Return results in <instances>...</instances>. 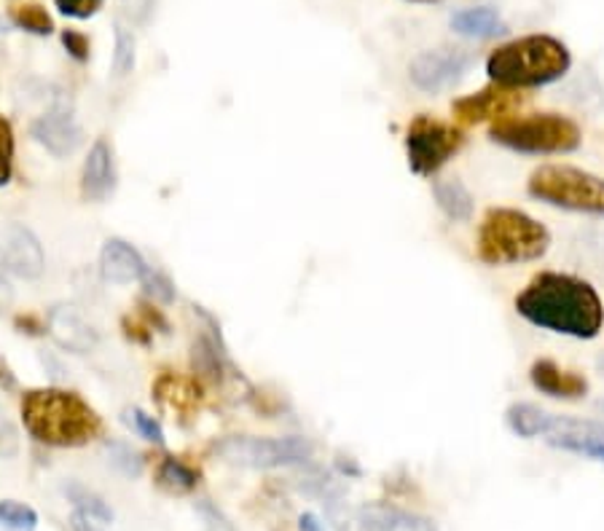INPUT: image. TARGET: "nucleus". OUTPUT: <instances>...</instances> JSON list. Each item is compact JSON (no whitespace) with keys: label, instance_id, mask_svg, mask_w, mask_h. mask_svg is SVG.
<instances>
[{"label":"nucleus","instance_id":"nucleus-1","mask_svg":"<svg viewBox=\"0 0 604 531\" xmlns=\"http://www.w3.org/2000/svg\"><path fill=\"white\" fill-rule=\"evenodd\" d=\"M516 311L534 328L591 341L604 325V304L596 287L575 274L540 272L516 296Z\"/></svg>","mask_w":604,"mask_h":531},{"label":"nucleus","instance_id":"nucleus-2","mask_svg":"<svg viewBox=\"0 0 604 531\" xmlns=\"http://www.w3.org/2000/svg\"><path fill=\"white\" fill-rule=\"evenodd\" d=\"M572 67V54L553 35H524L502 43L487 60L491 84L506 89H538L559 81Z\"/></svg>","mask_w":604,"mask_h":531},{"label":"nucleus","instance_id":"nucleus-3","mask_svg":"<svg viewBox=\"0 0 604 531\" xmlns=\"http://www.w3.org/2000/svg\"><path fill=\"white\" fill-rule=\"evenodd\" d=\"M22 418L28 433L39 443L57 448H76L99 433V418L73 392L33 390L22 400Z\"/></svg>","mask_w":604,"mask_h":531},{"label":"nucleus","instance_id":"nucleus-4","mask_svg":"<svg viewBox=\"0 0 604 531\" xmlns=\"http://www.w3.org/2000/svg\"><path fill=\"white\" fill-rule=\"evenodd\" d=\"M551 247V231L527 212L491 208L478 226L476 253L487 266H513L543 258Z\"/></svg>","mask_w":604,"mask_h":531},{"label":"nucleus","instance_id":"nucleus-5","mask_svg":"<svg viewBox=\"0 0 604 531\" xmlns=\"http://www.w3.org/2000/svg\"><path fill=\"white\" fill-rule=\"evenodd\" d=\"M491 142L524 156H562L581 148L583 132L572 118L559 114L508 116L491 124Z\"/></svg>","mask_w":604,"mask_h":531},{"label":"nucleus","instance_id":"nucleus-6","mask_svg":"<svg viewBox=\"0 0 604 531\" xmlns=\"http://www.w3.org/2000/svg\"><path fill=\"white\" fill-rule=\"evenodd\" d=\"M527 193L566 212L604 217V178L570 164H545L532 172Z\"/></svg>","mask_w":604,"mask_h":531},{"label":"nucleus","instance_id":"nucleus-7","mask_svg":"<svg viewBox=\"0 0 604 531\" xmlns=\"http://www.w3.org/2000/svg\"><path fill=\"white\" fill-rule=\"evenodd\" d=\"M213 454L229 465L253 467V470H272V467L301 465L315 454V446L307 437H251L232 435L213 446Z\"/></svg>","mask_w":604,"mask_h":531},{"label":"nucleus","instance_id":"nucleus-8","mask_svg":"<svg viewBox=\"0 0 604 531\" xmlns=\"http://www.w3.org/2000/svg\"><path fill=\"white\" fill-rule=\"evenodd\" d=\"M465 146L463 129L452 127V124L438 121L433 116H416L409 124L406 132V153L411 172L427 178L435 174L448 159L459 153Z\"/></svg>","mask_w":604,"mask_h":531},{"label":"nucleus","instance_id":"nucleus-9","mask_svg":"<svg viewBox=\"0 0 604 531\" xmlns=\"http://www.w3.org/2000/svg\"><path fill=\"white\" fill-rule=\"evenodd\" d=\"M470 65L473 57L465 49H427V52H420L411 60L409 76L416 89L427 92V95H441V92L457 86L465 78V73L470 71Z\"/></svg>","mask_w":604,"mask_h":531},{"label":"nucleus","instance_id":"nucleus-10","mask_svg":"<svg viewBox=\"0 0 604 531\" xmlns=\"http://www.w3.org/2000/svg\"><path fill=\"white\" fill-rule=\"evenodd\" d=\"M0 266L28 283L41 279L46 272V255L39 236L22 223H9L0 231Z\"/></svg>","mask_w":604,"mask_h":531},{"label":"nucleus","instance_id":"nucleus-11","mask_svg":"<svg viewBox=\"0 0 604 531\" xmlns=\"http://www.w3.org/2000/svg\"><path fill=\"white\" fill-rule=\"evenodd\" d=\"M527 97L516 89L491 84L487 89L476 92V95L454 99L452 114L463 124H484V121H500V118L516 116L524 108Z\"/></svg>","mask_w":604,"mask_h":531},{"label":"nucleus","instance_id":"nucleus-12","mask_svg":"<svg viewBox=\"0 0 604 531\" xmlns=\"http://www.w3.org/2000/svg\"><path fill=\"white\" fill-rule=\"evenodd\" d=\"M30 135L46 148L49 153L57 156V159H65V156H73L84 142V129L76 121V116L65 108H54L49 114L39 116L30 127Z\"/></svg>","mask_w":604,"mask_h":531},{"label":"nucleus","instance_id":"nucleus-13","mask_svg":"<svg viewBox=\"0 0 604 531\" xmlns=\"http://www.w3.org/2000/svg\"><path fill=\"white\" fill-rule=\"evenodd\" d=\"M49 336L60 349L71 354H89L99 343L97 330L71 304H60L49 311Z\"/></svg>","mask_w":604,"mask_h":531},{"label":"nucleus","instance_id":"nucleus-14","mask_svg":"<svg viewBox=\"0 0 604 531\" xmlns=\"http://www.w3.org/2000/svg\"><path fill=\"white\" fill-rule=\"evenodd\" d=\"M116 189V164H114V148L108 140H95L89 148V156L84 161V172H81V193L89 202H105Z\"/></svg>","mask_w":604,"mask_h":531},{"label":"nucleus","instance_id":"nucleus-15","mask_svg":"<svg viewBox=\"0 0 604 531\" xmlns=\"http://www.w3.org/2000/svg\"><path fill=\"white\" fill-rule=\"evenodd\" d=\"M529 381L538 392L557 400H581L589 395V381L581 373L564 371L559 362L553 360H538L529 371Z\"/></svg>","mask_w":604,"mask_h":531},{"label":"nucleus","instance_id":"nucleus-16","mask_svg":"<svg viewBox=\"0 0 604 531\" xmlns=\"http://www.w3.org/2000/svg\"><path fill=\"white\" fill-rule=\"evenodd\" d=\"M99 272H103L105 283L133 285L146 277L148 266L129 242L108 240L103 245V253H99Z\"/></svg>","mask_w":604,"mask_h":531},{"label":"nucleus","instance_id":"nucleus-17","mask_svg":"<svg viewBox=\"0 0 604 531\" xmlns=\"http://www.w3.org/2000/svg\"><path fill=\"white\" fill-rule=\"evenodd\" d=\"M358 523L363 531H438L430 518L388 508V505H371V508L358 510Z\"/></svg>","mask_w":604,"mask_h":531},{"label":"nucleus","instance_id":"nucleus-18","mask_svg":"<svg viewBox=\"0 0 604 531\" xmlns=\"http://www.w3.org/2000/svg\"><path fill=\"white\" fill-rule=\"evenodd\" d=\"M452 30L454 33L465 35V39L487 41L497 39L508 30V24L502 22V17L495 9L487 6H478V9H463L452 17Z\"/></svg>","mask_w":604,"mask_h":531},{"label":"nucleus","instance_id":"nucleus-19","mask_svg":"<svg viewBox=\"0 0 604 531\" xmlns=\"http://www.w3.org/2000/svg\"><path fill=\"white\" fill-rule=\"evenodd\" d=\"M433 193L441 212H444L448 221H457V223L470 221L473 210H476V199H473V193L468 191V185H465L463 180L457 178L435 180Z\"/></svg>","mask_w":604,"mask_h":531},{"label":"nucleus","instance_id":"nucleus-20","mask_svg":"<svg viewBox=\"0 0 604 531\" xmlns=\"http://www.w3.org/2000/svg\"><path fill=\"white\" fill-rule=\"evenodd\" d=\"M157 484L170 493H191L199 484V472L178 456H165L157 472Z\"/></svg>","mask_w":604,"mask_h":531},{"label":"nucleus","instance_id":"nucleus-21","mask_svg":"<svg viewBox=\"0 0 604 531\" xmlns=\"http://www.w3.org/2000/svg\"><path fill=\"white\" fill-rule=\"evenodd\" d=\"M65 497L71 499L73 505H76V512H84V516L92 518V521H97V523L114 521V510H110V505L105 502L99 493L86 489V486L67 484L65 486Z\"/></svg>","mask_w":604,"mask_h":531},{"label":"nucleus","instance_id":"nucleus-22","mask_svg":"<svg viewBox=\"0 0 604 531\" xmlns=\"http://www.w3.org/2000/svg\"><path fill=\"white\" fill-rule=\"evenodd\" d=\"M0 527L11 531H35V527H39V512L30 508V505L3 499L0 502Z\"/></svg>","mask_w":604,"mask_h":531},{"label":"nucleus","instance_id":"nucleus-23","mask_svg":"<svg viewBox=\"0 0 604 531\" xmlns=\"http://www.w3.org/2000/svg\"><path fill=\"white\" fill-rule=\"evenodd\" d=\"M135 33L116 22V49H114V76L127 78L135 71Z\"/></svg>","mask_w":604,"mask_h":531},{"label":"nucleus","instance_id":"nucleus-24","mask_svg":"<svg viewBox=\"0 0 604 531\" xmlns=\"http://www.w3.org/2000/svg\"><path fill=\"white\" fill-rule=\"evenodd\" d=\"M14 22L20 24V28L28 30V33L35 35H49L54 30L52 17L46 14V9L39 3H22L14 9Z\"/></svg>","mask_w":604,"mask_h":531},{"label":"nucleus","instance_id":"nucleus-25","mask_svg":"<svg viewBox=\"0 0 604 531\" xmlns=\"http://www.w3.org/2000/svg\"><path fill=\"white\" fill-rule=\"evenodd\" d=\"M127 422L133 424V427L137 429V435H140V437H146V440L157 443V446H165V429H161V424L157 422V418L148 416L146 411L133 408L127 414Z\"/></svg>","mask_w":604,"mask_h":531},{"label":"nucleus","instance_id":"nucleus-26","mask_svg":"<svg viewBox=\"0 0 604 531\" xmlns=\"http://www.w3.org/2000/svg\"><path fill=\"white\" fill-rule=\"evenodd\" d=\"M11 170H14V132L11 124L0 118V185L9 183Z\"/></svg>","mask_w":604,"mask_h":531},{"label":"nucleus","instance_id":"nucleus-27","mask_svg":"<svg viewBox=\"0 0 604 531\" xmlns=\"http://www.w3.org/2000/svg\"><path fill=\"white\" fill-rule=\"evenodd\" d=\"M142 287H146V296L153 298L157 304L176 301V285H172L161 272H146V277H142Z\"/></svg>","mask_w":604,"mask_h":531},{"label":"nucleus","instance_id":"nucleus-28","mask_svg":"<svg viewBox=\"0 0 604 531\" xmlns=\"http://www.w3.org/2000/svg\"><path fill=\"white\" fill-rule=\"evenodd\" d=\"M194 368L202 376L218 379L221 376V362H218V352L213 349V343L199 339L194 343Z\"/></svg>","mask_w":604,"mask_h":531},{"label":"nucleus","instance_id":"nucleus-29","mask_svg":"<svg viewBox=\"0 0 604 531\" xmlns=\"http://www.w3.org/2000/svg\"><path fill=\"white\" fill-rule=\"evenodd\" d=\"M20 454V429L0 408V459H14Z\"/></svg>","mask_w":604,"mask_h":531},{"label":"nucleus","instance_id":"nucleus-30","mask_svg":"<svg viewBox=\"0 0 604 531\" xmlns=\"http://www.w3.org/2000/svg\"><path fill=\"white\" fill-rule=\"evenodd\" d=\"M108 456H110V465L118 467V470H121L124 475H137L140 472V467H142V461H140V456H137L133 448H127V446H108Z\"/></svg>","mask_w":604,"mask_h":531},{"label":"nucleus","instance_id":"nucleus-31","mask_svg":"<svg viewBox=\"0 0 604 531\" xmlns=\"http://www.w3.org/2000/svg\"><path fill=\"white\" fill-rule=\"evenodd\" d=\"M60 9V14L73 17V20H89L92 14H97L103 0H54Z\"/></svg>","mask_w":604,"mask_h":531},{"label":"nucleus","instance_id":"nucleus-32","mask_svg":"<svg viewBox=\"0 0 604 531\" xmlns=\"http://www.w3.org/2000/svg\"><path fill=\"white\" fill-rule=\"evenodd\" d=\"M62 43H65V49L71 52L73 60H89V39H86L84 33H78V30H65V33H62Z\"/></svg>","mask_w":604,"mask_h":531},{"label":"nucleus","instance_id":"nucleus-33","mask_svg":"<svg viewBox=\"0 0 604 531\" xmlns=\"http://www.w3.org/2000/svg\"><path fill=\"white\" fill-rule=\"evenodd\" d=\"M199 516L204 518V523H208V529L210 531H234L232 523L226 521V518H223V512L213 508V505L208 502V499H202V502H199Z\"/></svg>","mask_w":604,"mask_h":531},{"label":"nucleus","instance_id":"nucleus-34","mask_svg":"<svg viewBox=\"0 0 604 531\" xmlns=\"http://www.w3.org/2000/svg\"><path fill=\"white\" fill-rule=\"evenodd\" d=\"M564 452H572V454H583V456H591V459L596 461H604V440H572V443H564Z\"/></svg>","mask_w":604,"mask_h":531},{"label":"nucleus","instance_id":"nucleus-35","mask_svg":"<svg viewBox=\"0 0 604 531\" xmlns=\"http://www.w3.org/2000/svg\"><path fill=\"white\" fill-rule=\"evenodd\" d=\"M151 6L153 0H121V9L127 11L133 20H146V17L151 14Z\"/></svg>","mask_w":604,"mask_h":531},{"label":"nucleus","instance_id":"nucleus-36","mask_svg":"<svg viewBox=\"0 0 604 531\" xmlns=\"http://www.w3.org/2000/svg\"><path fill=\"white\" fill-rule=\"evenodd\" d=\"M71 527H73V531H103V529L97 527V521H92V518H86L84 512H73Z\"/></svg>","mask_w":604,"mask_h":531},{"label":"nucleus","instance_id":"nucleus-37","mask_svg":"<svg viewBox=\"0 0 604 531\" xmlns=\"http://www.w3.org/2000/svg\"><path fill=\"white\" fill-rule=\"evenodd\" d=\"M298 529L301 531H326V523H322L315 512H304V516L298 518Z\"/></svg>","mask_w":604,"mask_h":531},{"label":"nucleus","instance_id":"nucleus-38","mask_svg":"<svg viewBox=\"0 0 604 531\" xmlns=\"http://www.w3.org/2000/svg\"><path fill=\"white\" fill-rule=\"evenodd\" d=\"M596 408H600L602 416H604V400H600V405H596Z\"/></svg>","mask_w":604,"mask_h":531},{"label":"nucleus","instance_id":"nucleus-39","mask_svg":"<svg viewBox=\"0 0 604 531\" xmlns=\"http://www.w3.org/2000/svg\"><path fill=\"white\" fill-rule=\"evenodd\" d=\"M600 371L604 373V354H602V358H600Z\"/></svg>","mask_w":604,"mask_h":531},{"label":"nucleus","instance_id":"nucleus-40","mask_svg":"<svg viewBox=\"0 0 604 531\" xmlns=\"http://www.w3.org/2000/svg\"><path fill=\"white\" fill-rule=\"evenodd\" d=\"M414 3H433V0H414Z\"/></svg>","mask_w":604,"mask_h":531}]
</instances>
